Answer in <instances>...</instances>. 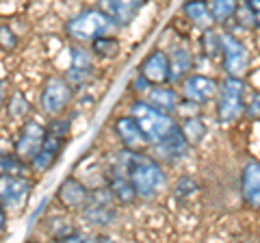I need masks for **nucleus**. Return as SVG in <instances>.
I'll use <instances>...</instances> for the list:
<instances>
[{"instance_id": "f257e3e1", "label": "nucleus", "mask_w": 260, "mask_h": 243, "mask_svg": "<svg viewBox=\"0 0 260 243\" xmlns=\"http://www.w3.org/2000/svg\"><path fill=\"white\" fill-rule=\"evenodd\" d=\"M126 176L137 193V200H154L167 187L165 167L152 155H148V152H130L128 150Z\"/></svg>"}, {"instance_id": "f03ea898", "label": "nucleus", "mask_w": 260, "mask_h": 243, "mask_svg": "<svg viewBox=\"0 0 260 243\" xmlns=\"http://www.w3.org/2000/svg\"><path fill=\"white\" fill-rule=\"evenodd\" d=\"M115 24L100 7H87L65 22V35L74 44H91L98 37L113 35Z\"/></svg>"}, {"instance_id": "7ed1b4c3", "label": "nucleus", "mask_w": 260, "mask_h": 243, "mask_svg": "<svg viewBox=\"0 0 260 243\" xmlns=\"http://www.w3.org/2000/svg\"><path fill=\"white\" fill-rule=\"evenodd\" d=\"M245 80L225 76L219 80V94L215 100V117L219 124L230 126L245 115Z\"/></svg>"}, {"instance_id": "20e7f679", "label": "nucleus", "mask_w": 260, "mask_h": 243, "mask_svg": "<svg viewBox=\"0 0 260 243\" xmlns=\"http://www.w3.org/2000/svg\"><path fill=\"white\" fill-rule=\"evenodd\" d=\"M128 115L139 124L141 133L145 135V139H148L150 145L160 141L162 137H167L178 126V122L172 115H165V113L152 109L143 98H135L133 102H130V113Z\"/></svg>"}, {"instance_id": "39448f33", "label": "nucleus", "mask_w": 260, "mask_h": 243, "mask_svg": "<svg viewBox=\"0 0 260 243\" xmlns=\"http://www.w3.org/2000/svg\"><path fill=\"white\" fill-rule=\"evenodd\" d=\"M70 117H56L52 119L50 124H46V137H44V145L42 150H39V155L32 159L30 163V169L37 174H44L48 172L56 161H59L61 152L65 148V143L70 139Z\"/></svg>"}, {"instance_id": "423d86ee", "label": "nucleus", "mask_w": 260, "mask_h": 243, "mask_svg": "<svg viewBox=\"0 0 260 243\" xmlns=\"http://www.w3.org/2000/svg\"><path fill=\"white\" fill-rule=\"evenodd\" d=\"M80 215L91 228H109L117 220V200L107 185L89 189L87 204L80 210Z\"/></svg>"}, {"instance_id": "0eeeda50", "label": "nucleus", "mask_w": 260, "mask_h": 243, "mask_svg": "<svg viewBox=\"0 0 260 243\" xmlns=\"http://www.w3.org/2000/svg\"><path fill=\"white\" fill-rule=\"evenodd\" d=\"M72 98H74V87H72L65 76L61 74H50L46 76L42 85V94H39V109L44 115L56 119L63 115V111L70 107Z\"/></svg>"}, {"instance_id": "6e6552de", "label": "nucleus", "mask_w": 260, "mask_h": 243, "mask_svg": "<svg viewBox=\"0 0 260 243\" xmlns=\"http://www.w3.org/2000/svg\"><path fill=\"white\" fill-rule=\"evenodd\" d=\"M249 63H251V54L245 42L234 33L223 31L221 33V68L225 72V76L243 78L245 72L249 70Z\"/></svg>"}, {"instance_id": "1a4fd4ad", "label": "nucleus", "mask_w": 260, "mask_h": 243, "mask_svg": "<svg viewBox=\"0 0 260 243\" xmlns=\"http://www.w3.org/2000/svg\"><path fill=\"white\" fill-rule=\"evenodd\" d=\"M219 80L208 74H191L180 83V98L193 107H204L217 100Z\"/></svg>"}, {"instance_id": "9d476101", "label": "nucleus", "mask_w": 260, "mask_h": 243, "mask_svg": "<svg viewBox=\"0 0 260 243\" xmlns=\"http://www.w3.org/2000/svg\"><path fill=\"white\" fill-rule=\"evenodd\" d=\"M44 137H46V124H42L39 119H26L20 128L18 137L13 143V155L20 161H24L26 165L32 163V159L39 155L44 145Z\"/></svg>"}, {"instance_id": "9b49d317", "label": "nucleus", "mask_w": 260, "mask_h": 243, "mask_svg": "<svg viewBox=\"0 0 260 243\" xmlns=\"http://www.w3.org/2000/svg\"><path fill=\"white\" fill-rule=\"evenodd\" d=\"M32 187L28 176H0V204L7 213H18L28 202Z\"/></svg>"}, {"instance_id": "f8f14e48", "label": "nucleus", "mask_w": 260, "mask_h": 243, "mask_svg": "<svg viewBox=\"0 0 260 243\" xmlns=\"http://www.w3.org/2000/svg\"><path fill=\"white\" fill-rule=\"evenodd\" d=\"M189 152H191V145L186 143L184 135L180 133L178 126L167 137H162L160 141L150 145V155L156 159L160 165L162 163H169V165L180 163V161H184L186 157H189Z\"/></svg>"}, {"instance_id": "ddd939ff", "label": "nucleus", "mask_w": 260, "mask_h": 243, "mask_svg": "<svg viewBox=\"0 0 260 243\" xmlns=\"http://www.w3.org/2000/svg\"><path fill=\"white\" fill-rule=\"evenodd\" d=\"M63 76L72 87H83L93 78V56L85 46L74 44L70 48V66Z\"/></svg>"}, {"instance_id": "4468645a", "label": "nucleus", "mask_w": 260, "mask_h": 243, "mask_svg": "<svg viewBox=\"0 0 260 243\" xmlns=\"http://www.w3.org/2000/svg\"><path fill=\"white\" fill-rule=\"evenodd\" d=\"M113 131H115V137L119 139L121 148L130 150V152H148L150 143L145 139V135L141 133L139 124L130 117V115H119L113 124Z\"/></svg>"}, {"instance_id": "2eb2a0df", "label": "nucleus", "mask_w": 260, "mask_h": 243, "mask_svg": "<svg viewBox=\"0 0 260 243\" xmlns=\"http://www.w3.org/2000/svg\"><path fill=\"white\" fill-rule=\"evenodd\" d=\"M169 56V85H180L186 76L193 74V66H195V59H193V52L191 48L182 44V42H176L172 48L167 50Z\"/></svg>"}, {"instance_id": "dca6fc26", "label": "nucleus", "mask_w": 260, "mask_h": 243, "mask_svg": "<svg viewBox=\"0 0 260 243\" xmlns=\"http://www.w3.org/2000/svg\"><path fill=\"white\" fill-rule=\"evenodd\" d=\"M241 198L251 210H260V161L249 159L241 167Z\"/></svg>"}, {"instance_id": "f3484780", "label": "nucleus", "mask_w": 260, "mask_h": 243, "mask_svg": "<svg viewBox=\"0 0 260 243\" xmlns=\"http://www.w3.org/2000/svg\"><path fill=\"white\" fill-rule=\"evenodd\" d=\"M152 87L156 85H169V56H167V50H152L145 59L141 61L139 66V72Z\"/></svg>"}, {"instance_id": "a211bd4d", "label": "nucleus", "mask_w": 260, "mask_h": 243, "mask_svg": "<svg viewBox=\"0 0 260 243\" xmlns=\"http://www.w3.org/2000/svg\"><path fill=\"white\" fill-rule=\"evenodd\" d=\"M143 7H145L143 0H104L100 9L113 20L115 28H126L133 24V20L139 15Z\"/></svg>"}, {"instance_id": "6ab92c4d", "label": "nucleus", "mask_w": 260, "mask_h": 243, "mask_svg": "<svg viewBox=\"0 0 260 243\" xmlns=\"http://www.w3.org/2000/svg\"><path fill=\"white\" fill-rule=\"evenodd\" d=\"M89 198V187L76 176H68L56 189V200L68 210H83Z\"/></svg>"}, {"instance_id": "aec40b11", "label": "nucleus", "mask_w": 260, "mask_h": 243, "mask_svg": "<svg viewBox=\"0 0 260 243\" xmlns=\"http://www.w3.org/2000/svg\"><path fill=\"white\" fill-rule=\"evenodd\" d=\"M145 102L150 104L152 109H156L160 113H165V115H172L174 117V113L180 109V92H178L176 87L172 85H156V87H152L148 96L143 98Z\"/></svg>"}, {"instance_id": "412c9836", "label": "nucleus", "mask_w": 260, "mask_h": 243, "mask_svg": "<svg viewBox=\"0 0 260 243\" xmlns=\"http://www.w3.org/2000/svg\"><path fill=\"white\" fill-rule=\"evenodd\" d=\"M182 15L189 20L193 26H198L200 31H208L215 26L213 18H210L208 11V3H202V0H193V3H184L182 5Z\"/></svg>"}, {"instance_id": "4be33fe9", "label": "nucleus", "mask_w": 260, "mask_h": 243, "mask_svg": "<svg viewBox=\"0 0 260 243\" xmlns=\"http://www.w3.org/2000/svg\"><path fill=\"white\" fill-rule=\"evenodd\" d=\"M178 128H180V133L184 135V139L186 143L191 145H200L202 141H204V137L208 135V126H206V122L202 119L200 115H189V117H184L182 122H178Z\"/></svg>"}, {"instance_id": "5701e85b", "label": "nucleus", "mask_w": 260, "mask_h": 243, "mask_svg": "<svg viewBox=\"0 0 260 243\" xmlns=\"http://www.w3.org/2000/svg\"><path fill=\"white\" fill-rule=\"evenodd\" d=\"M89 52L93 59H113L119 54V39L113 35H104L98 37L95 42L89 44Z\"/></svg>"}, {"instance_id": "b1692460", "label": "nucleus", "mask_w": 260, "mask_h": 243, "mask_svg": "<svg viewBox=\"0 0 260 243\" xmlns=\"http://www.w3.org/2000/svg\"><path fill=\"white\" fill-rule=\"evenodd\" d=\"M237 7L239 3H234V0H210L208 11L215 24H230L234 13H237Z\"/></svg>"}, {"instance_id": "393cba45", "label": "nucleus", "mask_w": 260, "mask_h": 243, "mask_svg": "<svg viewBox=\"0 0 260 243\" xmlns=\"http://www.w3.org/2000/svg\"><path fill=\"white\" fill-rule=\"evenodd\" d=\"M200 50L206 59H217V56L221 59V31H217V28L202 31Z\"/></svg>"}, {"instance_id": "a878e982", "label": "nucleus", "mask_w": 260, "mask_h": 243, "mask_svg": "<svg viewBox=\"0 0 260 243\" xmlns=\"http://www.w3.org/2000/svg\"><path fill=\"white\" fill-rule=\"evenodd\" d=\"M28 167L24 161H20L18 157L9 155V152H0V176H26Z\"/></svg>"}, {"instance_id": "bb28decb", "label": "nucleus", "mask_w": 260, "mask_h": 243, "mask_svg": "<svg viewBox=\"0 0 260 243\" xmlns=\"http://www.w3.org/2000/svg\"><path fill=\"white\" fill-rule=\"evenodd\" d=\"M48 226H50V237L54 239V243H59V241H63L65 237H70L72 232H76V228H74V224L72 222H68L65 217H52L50 222H48Z\"/></svg>"}, {"instance_id": "cd10ccee", "label": "nucleus", "mask_w": 260, "mask_h": 243, "mask_svg": "<svg viewBox=\"0 0 260 243\" xmlns=\"http://www.w3.org/2000/svg\"><path fill=\"white\" fill-rule=\"evenodd\" d=\"M195 193H198V183L193 180L191 176H182V178H178V183H176V187H174V196L178 200H189L193 198Z\"/></svg>"}, {"instance_id": "c85d7f7f", "label": "nucleus", "mask_w": 260, "mask_h": 243, "mask_svg": "<svg viewBox=\"0 0 260 243\" xmlns=\"http://www.w3.org/2000/svg\"><path fill=\"white\" fill-rule=\"evenodd\" d=\"M28 111H30L28 100L24 98L20 92H15V94L11 96V100H9V115L15 117V119H20V117H26Z\"/></svg>"}, {"instance_id": "c756f323", "label": "nucleus", "mask_w": 260, "mask_h": 243, "mask_svg": "<svg viewBox=\"0 0 260 243\" xmlns=\"http://www.w3.org/2000/svg\"><path fill=\"white\" fill-rule=\"evenodd\" d=\"M232 22H234V26L241 28V31H251V28H254V18H251V11L247 9L245 3H239L237 13H234Z\"/></svg>"}, {"instance_id": "7c9ffc66", "label": "nucleus", "mask_w": 260, "mask_h": 243, "mask_svg": "<svg viewBox=\"0 0 260 243\" xmlns=\"http://www.w3.org/2000/svg\"><path fill=\"white\" fill-rule=\"evenodd\" d=\"M18 46V35L9 24H0V48L3 50H15Z\"/></svg>"}, {"instance_id": "2f4dec72", "label": "nucleus", "mask_w": 260, "mask_h": 243, "mask_svg": "<svg viewBox=\"0 0 260 243\" xmlns=\"http://www.w3.org/2000/svg\"><path fill=\"white\" fill-rule=\"evenodd\" d=\"M245 115L249 119H260V92H251L249 98H245Z\"/></svg>"}, {"instance_id": "473e14b6", "label": "nucleus", "mask_w": 260, "mask_h": 243, "mask_svg": "<svg viewBox=\"0 0 260 243\" xmlns=\"http://www.w3.org/2000/svg\"><path fill=\"white\" fill-rule=\"evenodd\" d=\"M130 89H133L135 94H141L143 98H145V96H148V92L152 89V85H150L141 74H137V76L133 78V83H130Z\"/></svg>"}, {"instance_id": "72a5a7b5", "label": "nucleus", "mask_w": 260, "mask_h": 243, "mask_svg": "<svg viewBox=\"0 0 260 243\" xmlns=\"http://www.w3.org/2000/svg\"><path fill=\"white\" fill-rule=\"evenodd\" d=\"M245 5L254 18V28H260V0H245Z\"/></svg>"}, {"instance_id": "f704fd0d", "label": "nucleus", "mask_w": 260, "mask_h": 243, "mask_svg": "<svg viewBox=\"0 0 260 243\" xmlns=\"http://www.w3.org/2000/svg\"><path fill=\"white\" fill-rule=\"evenodd\" d=\"M5 228H7V210L0 204V234H5Z\"/></svg>"}, {"instance_id": "c9c22d12", "label": "nucleus", "mask_w": 260, "mask_h": 243, "mask_svg": "<svg viewBox=\"0 0 260 243\" xmlns=\"http://www.w3.org/2000/svg\"><path fill=\"white\" fill-rule=\"evenodd\" d=\"M5 98H7V92H5V83L0 80V111L5 107Z\"/></svg>"}, {"instance_id": "e433bc0d", "label": "nucleus", "mask_w": 260, "mask_h": 243, "mask_svg": "<svg viewBox=\"0 0 260 243\" xmlns=\"http://www.w3.org/2000/svg\"><path fill=\"white\" fill-rule=\"evenodd\" d=\"M26 243H39V241H35V239H30V241H26Z\"/></svg>"}]
</instances>
